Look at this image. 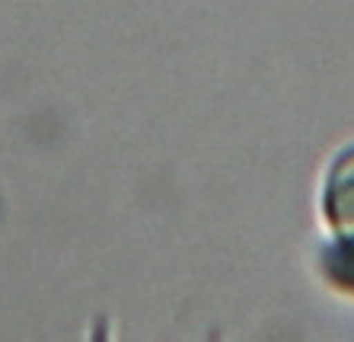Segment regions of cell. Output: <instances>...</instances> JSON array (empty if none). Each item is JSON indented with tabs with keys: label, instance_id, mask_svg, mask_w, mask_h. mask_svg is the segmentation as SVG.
Segmentation results:
<instances>
[{
	"label": "cell",
	"instance_id": "cell-1",
	"mask_svg": "<svg viewBox=\"0 0 354 342\" xmlns=\"http://www.w3.org/2000/svg\"><path fill=\"white\" fill-rule=\"evenodd\" d=\"M319 211L332 234L354 231V144L338 150L322 176Z\"/></svg>",
	"mask_w": 354,
	"mask_h": 342
},
{
	"label": "cell",
	"instance_id": "cell-2",
	"mask_svg": "<svg viewBox=\"0 0 354 342\" xmlns=\"http://www.w3.org/2000/svg\"><path fill=\"white\" fill-rule=\"evenodd\" d=\"M316 272L332 291L354 298V231L332 234L316 250Z\"/></svg>",
	"mask_w": 354,
	"mask_h": 342
}]
</instances>
